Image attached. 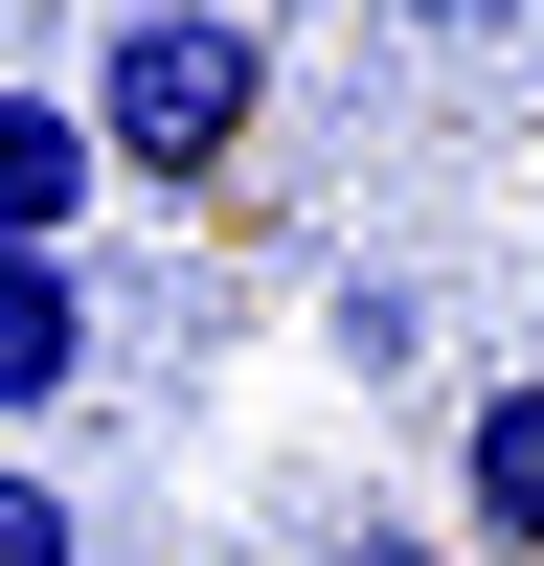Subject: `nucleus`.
Segmentation results:
<instances>
[{"label": "nucleus", "mask_w": 544, "mask_h": 566, "mask_svg": "<svg viewBox=\"0 0 544 566\" xmlns=\"http://www.w3.org/2000/svg\"><path fill=\"white\" fill-rule=\"evenodd\" d=\"M69 114H91V159H114V181H227V159H250V114H272V23H250V0H114Z\"/></svg>", "instance_id": "obj_1"}, {"label": "nucleus", "mask_w": 544, "mask_h": 566, "mask_svg": "<svg viewBox=\"0 0 544 566\" xmlns=\"http://www.w3.org/2000/svg\"><path fill=\"white\" fill-rule=\"evenodd\" d=\"M453 522H477L453 566H544V363L453 408Z\"/></svg>", "instance_id": "obj_2"}, {"label": "nucleus", "mask_w": 544, "mask_h": 566, "mask_svg": "<svg viewBox=\"0 0 544 566\" xmlns=\"http://www.w3.org/2000/svg\"><path fill=\"white\" fill-rule=\"evenodd\" d=\"M114 205V159H91V114L45 69H0V250H69V227Z\"/></svg>", "instance_id": "obj_3"}, {"label": "nucleus", "mask_w": 544, "mask_h": 566, "mask_svg": "<svg viewBox=\"0 0 544 566\" xmlns=\"http://www.w3.org/2000/svg\"><path fill=\"white\" fill-rule=\"evenodd\" d=\"M91 340H114L91 317V250H0V431H45L91 386Z\"/></svg>", "instance_id": "obj_4"}, {"label": "nucleus", "mask_w": 544, "mask_h": 566, "mask_svg": "<svg viewBox=\"0 0 544 566\" xmlns=\"http://www.w3.org/2000/svg\"><path fill=\"white\" fill-rule=\"evenodd\" d=\"M0 566H91V522H69V476H45V453H0Z\"/></svg>", "instance_id": "obj_5"}, {"label": "nucleus", "mask_w": 544, "mask_h": 566, "mask_svg": "<svg viewBox=\"0 0 544 566\" xmlns=\"http://www.w3.org/2000/svg\"><path fill=\"white\" fill-rule=\"evenodd\" d=\"M499 23H544V0H408V45H499Z\"/></svg>", "instance_id": "obj_6"}, {"label": "nucleus", "mask_w": 544, "mask_h": 566, "mask_svg": "<svg viewBox=\"0 0 544 566\" xmlns=\"http://www.w3.org/2000/svg\"><path fill=\"white\" fill-rule=\"evenodd\" d=\"M341 566H453V544H408V522H386V544H341Z\"/></svg>", "instance_id": "obj_7"}]
</instances>
